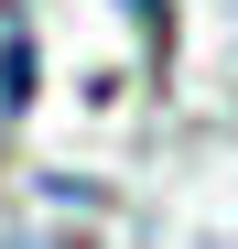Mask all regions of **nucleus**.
I'll return each instance as SVG.
<instances>
[{"label":"nucleus","mask_w":238,"mask_h":249,"mask_svg":"<svg viewBox=\"0 0 238 249\" xmlns=\"http://www.w3.org/2000/svg\"><path fill=\"white\" fill-rule=\"evenodd\" d=\"M22 98H33V33H22L11 11H0V119H11Z\"/></svg>","instance_id":"nucleus-1"},{"label":"nucleus","mask_w":238,"mask_h":249,"mask_svg":"<svg viewBox=\"0 0 238 249\" xmlns=\"http://www.w3.org/2000/svg\"><path fill=\"white\" fill-rule=\"evenodd\" d=\"M130 11H141V22H152V33H163V0H130Z\"/></svg>","instance_id":"nucleus-2"}]
</instances>
